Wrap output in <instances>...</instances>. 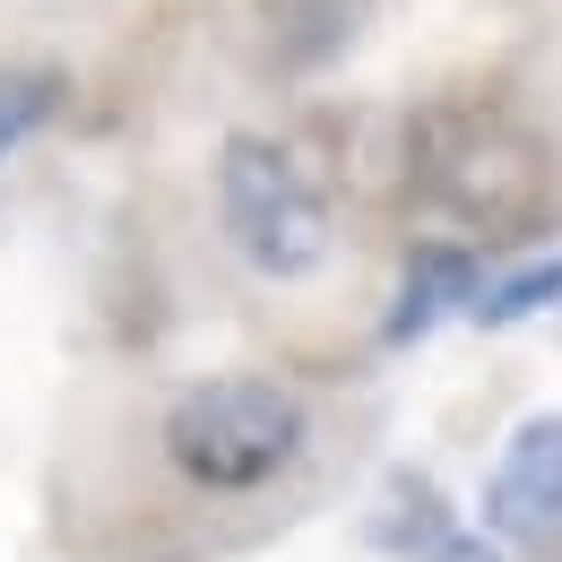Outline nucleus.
I'll return each mask as SVG.
<instances>
[{
  "label": "nucleus",
  "instance_id": "nucleus-4",
  "mask_svg": "<svg viewBox=\"0 0 562 562\" xmlns=\"http://www.w3.org/2000/svg\"><path fill=\"white\" fill-rule=\"evenodd\" d=\"M476 528L493 546H519V554H554L562 546V416H519L502 459L485 476V502H476Z\"/></svg>",
  "mask_w": 562,
  "mask_h": 562
},
{
  "label": "nucleus",
  "instance_id": "nucleus-3",
  "mask_svg": "<svg viewBox=\"0 0 562 562\" xmlns=\"http://www.w3.org/2000/svg\"><path fill=\"white\" fill-rule=\"evenodd\" d=\"M216 225L234 260L269 285H303L329 260V200L303 173V156L269 131H234L216 147Z\"/></svg>",
  "mask_w": 562,
  "mask_h": 562
},
{
  "label": "nucleus",
  "instance_id": "nucleus-1",
  "mask_svg": "<svg viewBox=\"0 0 562 562\" xmlns=\"http://www.w3.org/2000/svg\"><path fill=\"white\" fill-rule=\"evenodd\" d=\"M407 191L441 225V243H502L528 234L554 200V156L528 122L476 95H441L407 122Z\"/></svg>",
  "mask_w": 562,
  "mask_h": 562
},
{
  "label": "nucleus",
  "instance_id": "nucleus-6",
  "mask_svg": "<svg viewBox=\"0 0 562 562\" xmlns=\"http://www.w3.org/2000/svg\"><path fill=\"white\" fill-rule=\"evenodd\" d=\"M363 26H372V0H269V70H329L363 44Z\"/></svg>",
  "mask_w": 562,
  "mask_h": 562
},
{
  "label": "nucleus",
  "instance_id": "nucleus-2",
  "mask_svg": "<svg viewBox=\"0 0 562 562\" xmlns=\"http://www.w3.org/2000/svg\"><path fill=\"white\" fill-rule=\"evenodd\" d=\"M165 468L209 502H251L285 485L312 450V407L285 390L278 372H209L191 390H173V407L156 416Z\"/></svg>",
  "mask_w": 562,
  "mask_h": 562
},
{
  "label": "nucleus",
  "instance_id": "nucleus-9",
  "mask_svg": "<svg viewBox=\"0 0 562 562\" xmlns=\"http://www.w3.org/2000/svg\"><path fill=\"white\" fill-rule=\"evenodd\" d=\"M61 95H70L61 70H0V165L61 113Z\"/></svg>",
  "mask_w": 562,
  "mask_h": 562
},
{
  "label": "nucleus",
  "instance_id": "nucleus-8",
  "mask_svg": "<svg viewBox=\"0 0 562 562\" xmlns=\"http://www.w3.org/2000/svg\"><path fill=\"white\" fill-rule=\"evenodd\" d=\"M562 303V260H528V269H510V278H485L476 294V329H510V321H537V312H554Z\"/></svg>",
  "mask_w": 562,
  "mask_h": 562
},
{
  "label": "nucleus",
  "instance_id": "nucleus-7",
  "mask_svg": "<svg viewBox=\"0 0 562 562\" xmlns=\"http://www.w3.org/2000/svg\"><path fill=\"white\" fill-rule=\"evenodd\" d=\"M450 528H459V510H450L441 485L416 476V468H398V476L381 485V502H372V546H381V554H398V562H424Z\"/></svg>",
  "mask_w": 562,
  "mask_h": 562
},
{
  "label": "nucleus",
  "instance_id": "nucleus-5",
  "mask_svg": "<svg viewBox=\"0 0 562 562\" xmlns=\"http://www.w3.org/2000/svg\"><path fill=\"white\" fill-rule=\"evenodd\" d=\"M476 294H485V251H476V243H441V234H424L416 251H407V269H398L390 321H381V347H424L441 321L476 312Z\"/></svg>",
  "mask_w": 562,
  "mask_h": 562
},
{
  "label": "nucleus",
  "instance_id": "nucleus-10",
  "mask_svg": "<svg viewBox=\"0 0 562 562\" xmlns=\"http://www.w3.org/2000/svg\"><path fill=\"white\" fill-rule=\"evenodd\" d=\"M424 562H510V554L493 546L485 528H468V519H459V528H450V537H441V546H432Z\"/></svg>",
  "mask_w": 562,
  "mask_h": 562
}]
</instances>
